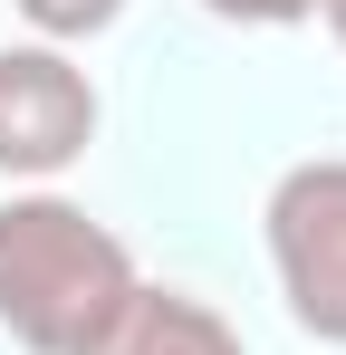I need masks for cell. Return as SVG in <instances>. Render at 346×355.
Wrapping results in <instances>:
<instances>
[{
	"mask_svg": "<svg viewBox=\"0 0 346 355\" xmlns=\"http://www.w3.org/2000/svg\"><path fill=\"white\" fill-rule=\"evenodd\" d=\"M135 288V250L67 192H10L0 202V336L29 355H77L106 307Z\"/></svg>",
	"mask_w": 346,
	"mask_h": 355,
	"instance_id": "obj_1",
	"label": "cell"
},
{
	"mask_svg": "<svg viewBox=\"0 0 346 355\" xmlns=\"http://www.w3.org/2000/svg\"><path fill=\"white\" fill-rule=\"evenodd\" d=\"M260 231H270V269H279L288 317L318 346H346V154L288 164L270 182Z\"/></svg>",
	"mask_w": 346,
	"mask_h": 355,
	"instance_id": "obj_2",
	"label": "cell"
},
{
	"mask_svg": "<svg viewBox=\"0 0 346 355\" xmlns=\"http://www.w3.org/2000/svg\"><path fill=\"white\" fill-rule=\"evenodd\" d=\"M97 77L49 49V39H19L0 49V173L10 182H58L87 144H97Z\"/></svg>",
	"mask_w": 346,
	"mask_h": 355,
	"instance_id": "obj_3",
	"label": "cell"
},
{
	"mask_svg": "<svg viewBox=\"0 0 346 355\" xmlns=\"http://www.w3.org/2000/svg\"><path fill=\"white\" fill-rule=\"evenodd\" d=\"M77 355H250V346H240V327H231L212 297L135 279V288L106 307V327H97Z\"/></svg>",
	"mask_w": 346,
	"mask_h": 355,
	"instance_id": "obj_4",
	"label": "cell"
},
{
	"mask_svg": "<svg viewBox=\"0 0 346 355\" xmlns=\"http://www.w3.org/2000/svg\"><path fill=\"white\" fill-rule=\"evenodd\" d=\"M19 19L49 49H77V39H106L115 19H125V0H19Z\"/></svg>",
	"mask_w": 346,
	"mask_h": 355,
	"instance_id": "obj_5",
	"label": "cell"
},
{
	"mask_svg": "<svg viewBox=\"0 0 346 355\" xmlns=\"http://www.w3.org/2000/svg\"><path fill=\"white\" fill-rule=\"evenodd\" d=\"M212 19H240V29H288V19H318V0H202Z\"/></svg>",
	"mask_w": 346,
	"mask_h": 355,
	"instance_id": "obj_6",
	"label": "cell"
},
{
	"mask_svg": "<svg viewBox=\"0 0 346 355\" xmlns=\"http://www.w3.org/2000/svg\"><path fill=\"white\" fill-rule=\"evenodd\" d=\"M318 19H327V29H337V49H346V0H318Z\"/></svg>",
	"mask_w": 346,
	"mask_h": 355,
	"instance_id": "obj_7",
	"label": "cell"
}]
</instances>
